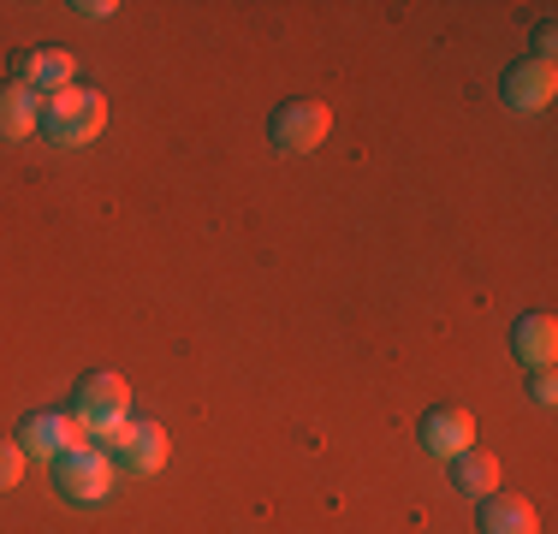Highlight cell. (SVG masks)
Instances as JSON below:
<instances>
[{"instance_id": "obj_13", "label": "cell", "mask_w": 558, "mask_h": 534, "mask_svg": "<svg viewBox=\"0 0 558 534\" xmlns=\"http://www.w3.org/2000/svg\"><path fill=\"white\" fill-rule=\"evenodd\" d=\"M451 481H458L463 499H487L499 487V458L494 451H463V458H451Z\"/></svg>"}, {"instance_id": "obj_11", "label": "cell", "mask_w": 558, "mask_h": 534, "mask_svg": "<svg viewBox=\"0 0 558 534\" xmlns=\"http://www.w3.org/2000/svg\"><path fill=\"white\" fill-rule=\"evenodd\" d=\"M36 131H43V96L12 77V84L0 89V137L24 143V137H36Z\"/></svg>"}, {"instance_id": "obj_15", "label": "cell", "mask_w": 558, "mask_h": 534, "mask_svg": "<svg viewBox=\"0 0 558 534\" xmlns=\"http://www.w3.org/2000/svg\"><path fill=\"white\" fill-rule=\"evenodd\" d=\"M529 392H535V404H541V410H553V404H558V380H553V368H535V386H529Z\"/></svg>"}, {"instance_id": "obj_8", "label": "cell", "mask_w": 558, "mask_h": 534, "mask_svg": "<svg viewBox=\"0 0 558 534\" xmlns=\"http://www.w3.org/2000/svg\"><path fill=\"white\" fill-rule=\"evenodd\" d=\"M422 446H428V458H463V451H475V416L458 404H440L422 416Z\"/></svg>"}, {"instance_id": "obj_17", "label": "cell", "mask_w": 558, "mask_h": 534, "mask_svg": "<svg viewBox=\"0 0 558 534\" xmlns=\"http://www.w3.org/2000/svg\"><path fill=\"white\" fill-rule=\"evenodd\" d=\"M535 48H541V60H553V48H558V31H553V24H541V31H535Z\"/></svg>"}, {"instance_id": "obj_16", "label": "cell", "mask_w": 558, "mask_h": 534, "mask_svg": "<svg viewBox=\"0 0 558 534\" xmlns=\"http://www.w3.org/2000/svg\"><path fill=\"white\" fill-rule=\"evenodd\" d=\"M72 12H84V19H113V0H84V7H72Z\"/></svg>"}, {"instance_id": "obj_10", "label": "cell", "mask_w": 558, "mask_h": 534, "mask_svg": "<svg viewBox=\"0 0 558 534\" xmlns=\"http://www.w3.org/2000/svg\"><path fill=\"white\" fill-rule=\"evenodd\" d=\"M511 351L523 368H553L558 363V320L541 310V315H523L511 327Z\"/></svg>"}, {"instance_id": "obj_9", "label": "cell", "mask_w": 558, "mask_h": 534, "mask_svg": "<svg viewBox=\"0 0 558 534\" xmlns=\"http://www.w3.org/2000/svg\"><path fill=\"white\" fill-rule=\"evenodd\" d=\"M72 77H77V60L65 48H31V53H19V84L24 89H36V96H60V89H72Z\"/></svg>"}, {"instance_id": "obj_6", "label": "cell", "mask_w": 558, "mask_h": 534, "mask_svg": "<svg viewBox=\"0 0 558 534\" xmlns=\"http://www.w3.org/2000/svg\"><path fill=\"white\" fill-rule=\"evenodd\" d=\"M24 446V458H43V463H60L72 446H84V427H77L65 410H31L12 434Z\"/></svg>"}, {"instance_id": "obj_2", "label": "cell", "mask_w": 558, "mask_h": 534, "mask_svg": "<svg viewBox=\"0 0 558 534\" xmlns=\"http://www.w3.org/2000/svg\"><path fill=\"white\" fill-rule=\"evenodd\" d=\"M72 422L84 427L89 446H101L108 434L131 422V386L119 380V374H89L84 386H77V404H72Z\"/></svg>"}, {"instance_id": "obj_14", "label": "cell", "mask_w": 558, "mask_h": 534, "mask_svg": "<svg viewBox=\"0 0 558 534\" xmlns=\"http://www.w3.org/2000/svg\"><path fill=\"white\" fill-rule=\"evenodd\" d=\"M24 463H31V458H24L19 439H0V493L19 487V481H24Z\"/></svg>"}, {"instance_id": "obj_3", "label": "cell", "mask_w": 558, "mask_h": 534, "mask_svg": "<svg viewBox=\"0 0 558 534\" xmlns=\"http://www.w3.org/2000/svg\"><path fill=\"white\" fill-rule=\"evenodd\" d=\"M113 475H119L113 458H108L101 446H89V439H84V446H72V451L54 463V487H60L72 505H101V499L113 493Z\"/></svg>"}, {"instance_id": "obj_12", "label": "cell", "mask_w": 558, "mask_h": 534, "mask_svg": "<svg viewBox=\"0 0 558 534\" xmlns=\"http://www.w3.org/2000/svg\"><path fill=\"white\" fill-rule=\"evenodd\" d=\"M482 534H535V505L523 493H487L482 499Z\"/></svg>"}, {"instance_id": "obj_5", "label": "cell", "mask_w": 558, "mask_h": 534, "mask_svg": "<svg viewBox=\"0 0 558 534\" xmlns=\"http://www.w3.org/2000/svg\"><path fill=\"white\" fill-rule=\"evenodd\" d=\"M327 131H333V107H322V101H286V107H279V113L268 119L274 149H286V155L322 149Z\"/></svg>"}, {"instance_id": "obj_7", "label": "cell", "mask_w": 558, "mask_h": 534, "mask_svg": "<svg viewBox=\"0 0 558 534\" xmlns=\"http://www.w3.org/2000/svg\"><path fill=\"white\" fill-rule=\"evenodd\" d=\"M553 96H558L553 60H517L511 72H505V107H511V113H547Z\"/></svg>"}, {"instance_id": "obj_1", "label": "cell", "mask_w": 558, "mask_h": 534, "mask_svg": "<svg viewBox=\"0 0 558 534\" xmlns=\"http://www.w3.org/2000/svg\"><path fill=\"white\" fill-rule=\"evenodd\" d=\"M43 131L48 143H60V149H84V143H96L101 131H108V101L96 96V89H60V96L43 101Z\"/></svg>"}, {"instance_id": "obj_4", "label": "cell", "mask_w": 558, "mask_h": 534, "mask_svg": "<svg viewBox=\"0 0 558 534\" xmlns=\"http://www.w3.org/2000/svg\"><path fill=\"white\" fill-rule=\"evenodd\" d=\"M101 451L113 458V470L125 475H161L167 470V427L161 422H125L119 434L101 439Z\"/></svg>"}]
</instances>
